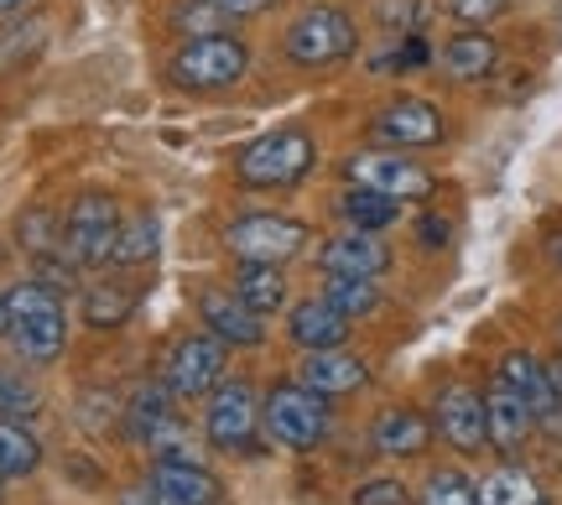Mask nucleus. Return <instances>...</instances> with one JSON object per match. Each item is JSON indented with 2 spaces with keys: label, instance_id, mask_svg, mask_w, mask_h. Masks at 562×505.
<instances>
[{
  "label": "nucleus",
  "instance_id": "17",
  "mask_svg": "<svg viewBox=\"0 0 562 505\" xmlns=\"http://www.w3.org/2000/svg\"><path fill=\"white\" fill-rule=\"evenodd\" d=\"M318 261L328 277H381L385 266H391V250L370 229H355V235H339V240L323 245Z\"/></svg>",
  "mask_w": 562,
  "mask_h": 505
},
{
  "label": "nucleus",
  "instance_id": "11",
  "mask_svg": "<svg viewBox=\"0 0 562 505\" xmlns=\"http://www.w3.org/2000/svg\"><path fill=\"white\" fill-rule=\"evenodd\" d=\"M501 381L531 406L537 427H547L552 438H562V396H558V385H552V370H547L542 360H531V355L516 349V355L501 360Z\"/></svg>",
  "mask_w": 562,
  "mask_h": 505
},
{
  "label": "nucleus",
  "instance_id": "27",
  "mask_svg": "<svg viewBox=\"0 0 562 505\" xmlns=\"http://www.w3.org/2000/svg\"><path fill=\"white\" fill-rule=\"evenodd\" d=\"M161 250V224L157 214H136L131 224H121V240H115V266H140Z\"/></svg>",
  "mask_w": 562,
  "mask_h": 505
},
{
  "label": "nucleus",
  "instance_id": "32",
  "mask_svg": "<svg viewBox=\"0 0 562 505\" xmlns=\"http://www.w3.org/2000/svg\"><path fill=\"white\" fill-rule=\"evenodd\" d=\"M385 26H396L402 37H412V32H422V21H427V0H391L381 11Z\"/></svg>",
  "mask_w": 562,
  "mask_h": 505
},
{
  "label": "nucleus",
  "instance_id": "14",
  "mask_svg": "<svg viewBox=\"0 0 562 505\" xmlns=\"http://www.w3.org/2000/svg\"><path fill=\"white\" fill-rule=\"evenodd\" d=\"M484 427H490V444L501 448V453H516V448L531 438L537 417H531V406H526L510 385L495 381L490 385V396H484Z\"/></svg>",
  "mask_w": 562,
  "mask_h": 505
},
{
  "label": "nucleus",
  "instance_id": "38",
  "mask_svg": "<svg viewBox=\"0 0 562 505\" xmlns=\"http://www.w3.org/2000/svg\"><path fill=\"white\" fill-rule=\"evenodd\" d=\"M422 240H427V245H442V240H448V224H442V220H427V224H422Z\"/></svg>",
  "mask_w": 562,
  "mask_h": 505
},
{
  "label": "nucleus",
  "instance_id": "21",
  "mask_svg": "<svg viewBox=\"0 0 562 505\" xmlns=\"http://www.w3.org/2000/svg\"><path fill=\"white\" fill-rule=\"evenodd\" d=\"M167 423H172L167 391H161V385H151V381L136 385V391H131V406H125V427H131V438H136V444H151Z\"/></svg>",
  "mask_w": 562,
  "mask_h": 505
},
{
  "label": "nucleus",
  "instance_id": "18",
  "mask_svg": "<svg viewBox=\"0 0 562 505\" xmlns=\"http://www.w3.org/2000/svg\"><path fill=\"white\" fill-rule=\"evenodd\" d=\"M286 334L313 355V349H339L349 339V318H344L339 307L328 303V298H313V303H297L292 307V318H286Z\"/></svg>",
  "mask_w": 562,
  "mask_h": 505
},
{
  "label": "nucleus",
  "instance_id": "34",
  "mask_svg": "<svg viewBox=\"0 0 562 505\" xmlns=\"http://www.w3.org/2000/svg\"><path fill=\"white\" fill-rule=\"evenodd\" d=\"M448 11L459 21H490L505 11V0H448Z\"/></svg>",
  "mask_w": 562,
  "mask_h": 505
},
{
  "label": "nucleus",
  "instance_id": "31",
  "mask_svg": "<svg viewBox=\"0 0 562 505\" xmlns=\"http://www.w3.org/2000/svg\"><path fill=\"white\" fill-rule=\"evenodd\" d=\"M37 412V385L21 381L16 370H0V417H11V423H26Z\"/></svg>",
  "mask_w": 562,
  "mask_h": 505
},
{
  "label": "nucleus",
  "instance_id": "3",
  "mask_svg": "<svg viewBox=\"0 0 562 505\" xmlns=\"http://www.w3.org/2000/svg\"><path fill=\"white\" fill-rule=\"evenodd\" d=\"M323 402H328V396L307 391V385H277L261 406V423L281 448L307 453V448H318L323 433H328V406Z\"/></svg>",
  "mask_w": 562,
  "mask_h": 505
},
{
  "label": "nucleus",
  "instance_id": "2",
  "mask_svg": "<svg viewBox=\"0 0 562 505\" xmlns=\"http://www.w3.org/2000/svg\"><path fill=\"white\" fill-rule=\"evenodd\" d=\"M313 157L318 152L307 142V131H271V136L245 146L235 172L245 188H292L297 178L313 172Z\"/></svg>",
  "mask_w": 562,
  "mask_h": 505
},
{
  "label": "nucleus",
  "instance_id": "23",
  "mask_svg": "<svg viewBox=\"0 0 562 505\" xmlns=\"http://www.w3.org/2000/svg\"><path fill=\"white\" fill-rule=\"evenodd\" d=\"M235 298H240L250 313H277L281 303H286V282H281L277 266H240V282H235Z\"/></svg>",
  "mask_w": 562,
  "mask_h": 505
},
{
  "label": "nucleus",
  "instance_id": "29",
  "mask_svg": "<svg viewBox=\"0 0 562 505\" xmlns=\"http://www.w3.org/2000/svg\"><path fill=\"white\" fill-rule=\"evenodd\" d=\"M344 214L355 229H385V224H396V199H385V193H370V188H355V193H344Z\"/></svg>",
  "mask_w": 562,
  "mask_h": 505
},
{
  "label": "nucleus",
  "instance_id": "4",
  "mask_svg": "<svg viewBox=\"0 0 562 505\" xmlns=\"http://www.w3.org/2000/svg\"><path fill=\"white\" fill-rule=\"evenodd\" d=\"M115 240H121V209L110 193H83L74 214L63 224V256L74 266H104L115 261Z\"/></svg>",
  "mask_w": 562,
  "mask_h": 505
},
{
  "label": "nucleus",
  "instance_id": "24",
  "mask_svg": "<svg viewBox=\"0 0 562 505\" xmlns=\"http://www.w3.org/2000/svg\"><path fill=\"white\" fill-rule=\"evenodd\" d=\"M42 464V444L21 423L0 417V480H21Z\"/></svg>",
  "mask_w": 562,
  "mask_h": 505
},
{
  "label": "nucleus",
  "instance_id": "41",
  "mask_svg": "<svg viewBox=\"0 0 562 505\" xmlns=\"http://www.w3.org/2000/svg\"><path fill=\"white\" fill-rule=\"evenodd\" d=\"M547 370H552V385H558V396H562V360H558V364H547Z\"/></svg>",
  "mask_w": 562,
  "mask_h": 505
},
{
  "label": "nucleus",
  "instance_id": "40",
  "mask_svg": "<svg viewBox=\"0 0 562 505\" xmlns=\"http://www.w3.org/2000/svg\"><path fill=\"white\" fill-rule=\"evenodd\" d=\"M26 0H0V16H11V11H21Z\"/></svg>",
  "mask_w": 562,
  "mask_h": 505
},
{
  "label": "nucleus",
  "instance_id": "12",
  "mask_svg": "<svg viewBox=\"0 0 562 505\" xmlns=\"http://www.w3.org/2000/svg\"><path fill=\"white\" fill-rule=\"evenodd\" d=\"M375 142H391V146H438L442 142V115L438 104L427 100H396L385 104L375 115Z\"/></svg>",
  "mask_w": 562,
  "mask_h": 505
},
{
  "label": "nucleus",
  "instance_id": "7",
  "mask_svg": "<svg viewBox=\"0 0 562 505\" xmlns=\"http://www.w3.org/2000/svg\"><path fill=\"white\" fill-rule=\"evenodd\" d=\"M229 250L250 266H281L292 261L302 245H307V224L302 220H281V214H250V220L229 224Z\"/></svg>",
  "mask_w": 562,
  "mask_h": 505
},
{
  "label": "nucleus",
  "instance_id": "25",
  "mask_svg": "<svg viewBox=\"0 0 562 505\" xmlns=\"http://www.w3.org/2000/svg\"><path fill=\"white\" fill-rule=\"evenodd\" d=\"M480 505H547V495L526 469H495L480 485Z\"/></svg>",
  "mask_w": 562,
  "mask_h": 505
},
{
  "label": "nucleus",
  "instance_id": "22",
  "mask_svg": "<svg viewBox=\"0 0 562 505\" xmlns=\"http://www.w3.org/2000/svg\"><path fill=\"white\" fill-rule=\"evenodd\" d=\"M495 42L484 37V32H463V37H453L448 47H442V68L453 74V79H484L490 68H495Z\"/></svg>",
  "mask_w": 562,
  "mask_h": 505
},
{
  "label": "nucleus",
  "instance_id": "19",
  "mask_svg": "<svg viewBox=\"0 0 562 505\" xmlns=\"http://www.w3.org/2000/svg\"><path fill=\"white\" fill-rule=\"evenodd\" d=\"M364 360L355 355H344V349H313L307 360H302V385L307 391H318V396H344V391H360L364 385Z\"/></svg>",
  "mask_w": 562,
  "mask_h": 505
},
{
  "label": "nucleus",
  "instance_id": "33",
  "mask_svg": "<svg viewBox=\"0 0 562 505\" xmlns=\"http://www.w3.org/2000/svg\"><path fill=\"white\" fill-rule=\"evenodd\" d=\"M355 505H406V490L396 480H370L355 490Z\"/></svg>",
  "mask_w": 562,
  "mask_h": 505
},
{
  "label": "nucleus",
  "instance_id": "1",
  "mask_svg": "<svg viewBox=\"0 0 562 505\" xmlns=\"http://www.w3.org/2000/svg\"><path fill=\"white\" fill-rule=\"evenodd\" d=\"M5 307H11L5 334H11V344H16L21 360H32V364L58 360L63 339H68V318H63L58 292H53L47 282H21L16 292L5 298Z\"/></svg>",
  "mask_w": 562,
  "mask_h": 505
},
{
  "label": "nucleus",
  "instance_id": "26",
  "mask_svg": "<svg viewBox=\"0 0 562 505\" xmlns=\"http://www.w3.org/2000/svg\"><path fill=\"white\" fill-rule=\"evenodd\" d=\"M131 307H136V292H131V287H115V282L89 287V298H83V324L89 328H115V324L131 318Z\"/></svg>",
  "mask_w": 562,
  "mask_h": 505
},
{
  "label": "nucleus",
  "instance_id": "10",
  "mask_svg": "<svg viewBox=\"0 0 562 505\" xmlns=\"http://www.w3.org/2000/svg\"><path fill=\"white\" fill-rule=\"evenodd\" d=\"M220 381H224V339H214V334H188V339L172 344V355H167V391L199 402V396H209Z\"/></svg>",
  "mask_w": 562,
  "mask_h": 505
},
{
  "label": "nucleus",
  "instance_id": "39",
  "mask_svg": "<svg viewBox=\"0 0 562 505\" xmlns=\"http://www.w3.org/2000/svg\"><path fill=\"white\" fill-rule=\"evenodd\" d=\"M547 256L562 266V229H558V235H547Z\"/></svg>",
  "mask_w": 562,
  "mask_h": 505
},
{
  "label": "nucleus",
  "instance_id": "9",
  "mask_svg": "<svg viewBox=\"0 0 562 505\" xmlns=\"http://www.w3.org/2000/svg\"><path fill=\"white\" fill-rule=\"evenodd\" d=\"M344 178L355 188H370V193H385V199H427L432 193V172L422 162H406L402 152H360L344 162Z\"/></svg>",
  "mask_w": 562,
  "mask_h": 505
},
{
  "label": "nucleus",
  "instance_id": "36",
  "mask_svg": "<svg viewBox=\"0 0 562 505\" xmlns=\"http://www.w3.org/2000/svg\"><path fill=\"white\" fill-rule=\"evenodd\" d=\"M203 5H214L224 16H256V11H266L271 0H203Z\"/></svg>",
  "mask_w": 562,
  "mask_h": 505
},
{
  "label": "nucleus",
  "instance_id": "37",
  "mask_svg": "<svg viewBox=\"0 0 562 505\" xmlns=\"http://www.w3.org/2000/svg\"><path fill=\"white\" fill-rule=\"evenodd\" d=\"M115 505H167V501H161L157 490H125V495H121Z\"/></svg>",
  "mask_w": 562,
  "mask_h": 505
},
{
  "label": "nucleus",
  "instance_id": "42",
  "mask_svg": "<svg viewBox=\"0 0 562 505\" xmlns=\"http://www.w3.org/2000/svg\"><path fill=\"white\" fill-rule=\"evenodd\" d=\"M5 324H11V307H5V298H0V334H5Z\"/></svg>",
  "mask_w": 562,
  "mask_h": 505
},
{
  "label": "nucleus",
  "instance_id": "30",
  "mask_svg": "<svg viewBox=\"0 0 562 505\" xmlns=\"http://www.w3.org/2000/svg\"><path fill=\"white\" fill-rule=\"evenodd\" d=\"M422 505H480V490L469 485L459 469H438V474L422 485Z\"/></svg>",
  "mask_w": 562,
  "mask_h": 505
},
{
  "label": "nucleus",
  "instance_id": "8",
  "mask_svg": "<svg viewBox=\"0 0 562 505\" xmlns=\"http://www.w3.org/2000/svg\"><path fill=\"white\" fill-rule=\"evenodd\" d=\"M209 444L224 453H256V427H261V402L245 381H224L214 385V402H209Z\"/></svg>",
  "mask_w": 562,
  "mask_h": 505
},
{
  "label": "nucleus",
  "instance_id": "16",
  "mask_svg": "<svg viewBox=\"0 0 562 505\" xmlns=\"http://www.w3.org/2000/svg\"><path fill=\"white\" fill-rule=\"evenodd\" d=\"M199 313H203V324H209V334H214V339H224V344H240V349H250V344L266 339L261 313H250L235 292H203Z\"/></svg>",
  "mask_w": 562,
  "mask_h": 505
},
{
  "label": "nucleus",
  "instance_id": "28",
  "mask_svg": "<svg viewBox=\"0 0 562 505\" xmlns=\"http://www.w3.org/2000/svg\"><path fill=\"white\" fill-rule=\"evenodd\" d=\"M323 298L339 307L344 318H364V313H375V303H381V292H375V277H328Z\"/></svg>",
  "mask_w": 562,
  "mask_h": 505
},
{
  "label": "nucleus",
  "instance_id": "6",
  "mask_svg": "<svg viewBox=\"0 0 562 505\" xmlns=\"http://www.w3.org/2000/svg\"><path fill=\"white\" fill-rule=\"evenodd\" d=\"M245 68H250L245 42L209 32V37H193L178 58H172V79H178L182 89H229V83L245 79Z\"/></svg>",
  "mask_w": 562,
  "mask_h": 505
},
{
  "label": "nucleus",
  "instance_id": "15",
  "mask_svg": "<svg viewBox=\"0 0 562 505\" xmlns=\"http://www.w3.org/2000/svg\"><path fill=\"white\" fill-rule=\"evenodd\" d=\"M151 490H157L167 505H224L220 480L203 464H172V459H157L151 469Z\"/></svg>",
  "mask_w": 562,
  "mask_h": 505
},
{
  "label": "nucleus",
  "instance_id": "20",
  "mask_svg": "<svg viewBox=\"0 0 562 505\" xmlns=\"http://www.w3.org/2000/svg\"><path fill=\"white\" fill-rule=\"evenodd\" d=\"M427 438H432V423H427L422 412H412V406H391L381 423H375V448L391 453V459H412V453H422Z\"/></svg>",
  "mask_w": 562,
  "mask_h": 505
},
{
  "label": "nucleus",
  "instance_id": "35",
  "mask_svg": "<svg viewBox=\"0 0 562 505\" xmlns=\"http://www.w3.org/2000/svg\"><path fill=\"white\" fill-rule=\"evenodd\" d=\"M21 240H26V250H47V245H53L47 214H26V220H21Z\"/></svg>",
  "mask_w": 562,
  "mask_h": 505
},
{
  "label": "nucleus",
  "instance_id": "13",
  "mask_svg": "<svg viewBox=\"0 0 562 505\" xmlns=\"http://www.w3.org/2000/svg\"><path fill=\"white\" fill-rule=\"evenodd\" d=\"M438 433L459 453H474V448L490 444V427H484V396H474L469 385H448L438 396Z\"/></svg>",
  "mask_w": 562,
  "mask_h": 505
},
{
  "label": "nucleus",
  "instance_id": "5",
  "mask_svg": "<svg viewBox=\"0 0 562 505\" xmlns=\"http://www.w3.org/2000/svg\"><path fill=\"white\" fill-rule=\"evenodd\" d=\"M355 21L344 16L339 5H313L292 21L286 32V58L302 63V68H328V63H344L355 53Z\"/></svg>",
  "mask_w": 562,
  "mask_h": 505
}]
</instances>
